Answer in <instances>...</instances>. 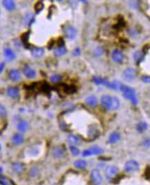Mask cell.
Listing matches in <instances>:
<instances>
[{"instance_id": "1", "label": "cell", "mask_w": 150, "mask_h": 185, "mask_svg": "<svg viewBox=\"0 0 150 185\" xmlns=\"http://www.w3.org/2000/svg\"><path fill=\"white\" fill-rule=\"evenodd\" d=\"M101 103L105 108L112 111L117 109L119 106V99L110 95H103L101 98Z\"/></svg>"}, {"instance_id": "2", "label": "cell", "mask_w": 150, "mask_h": 185, "mask_svg": "<svg viewBox=\"0 0 150 185\" xmlns=\"http://www.w3.org/2000/svg\"><path fill=\"white\" fill-rule=\"evenodd\" d=\"M119 90L123 92V95H124L125 98L129 99L133 103V104L136 105L138 104V98L135 90L133 88L127 86H125V85L121 84L120 87H119Z\"/></svg>"}, {"instance_id": "3", "label": "cell", "mask_w": 150, "mask_h": 185, "mask_svg": "<svg viewBox=\"0 0 150 185\" xmlns=\"http://www.w3.org/2000/svg\"><path fill=\"white\" fill-rule=\"evenodd\" d=\"M103 152V150L102 148L98 146H93L87 149V150H83V152H82V156H84V157H86V156H89L91 155H97V154H101Z\"/></svg>"}, {"instance_id": "4", "label": "cell", "mask_w": 150, "mask_h": 185, "mask_svg": "<svg viewBox=\"0 0 150 185\" xmlns=\"http://www.w3.org/2000/svg\"><path fill=\"white\" fill-rule=\"evenodd\" d=\"M139 164L135 160H129L126 163L124 166V170L128 173L135 172L138 170Z\"/></svg>"}, {"instance_id": "5", "label": "cell", "mask_w": 150, "mask_h": 185, "mask_svg": "<svg viewBox=\"0 0 150 185\" xmlns=\"http://www.w3.org/2000/svg\"><path fill=\"white\" fill-rule=\"evenodd\" d=\"M90 179L92 184L94 185H99L102 182V176L101 175V172L99 170L93 169L91 171Z\"/></svg>"}, {"instance_id": "6", "label": "cell", "mask_w": 150, "mask_h": 185, "mask_svg": "<svg viewBox=\"0 0 150 185\" xmlns=\"http://www.w3.org/2000/svg\"><path fill=\"white\" fill-rule=\"evenodd\" d=\"M64 31V34H65V37L69 40H72L74 39L75 37H76V33H77V31H76V29H75L74 26H71V25H65V27L63 29Z\"/></svg>"}, {"instance_id": "7", "label": "cell", "mask_w": 150, "mask_h": 185, "mask_svg": "<svg viewBox=\"0 0 150 185\" xmlns=\"http://www.w3.org/2000/svg\"><path fill=\"white\" fill-rule=\"evenodd\" d=\"M137 77V72L135 69L131 68H127L126 70H124V73H123V77L124 79L127 81H131L133 79H135Z\"/></svg>"}, {"instance_id": "8", "label": "cell", "mask_w": 150, "mask_h": 185, "mask_svg": "<svg viewBox=\"0 0 150 185\" xmlns=\"http://www.w3.org/2000/svg\"><path fill=\"white\" fill-rule=\"evenodd\" d=\"M23 74H24L25 77H26L28 79H33L36 76V72L33 70V68H31V67L28 66V65H25L22 69Z\"/></svg>"}, {"instance_id": "9", "label": "cell", "mask_w": 150, "mask_h": 185, "mask_svg": "<svg viewBox=\"0 0 150 185\" xmlns=\"http://www.w3.org/2000/svg\"><path fill=\"white\" fill-rule=\"evenodd\" d=\"M117 167L114 166H109L106 168V171H105V174H106V177L107 179H110L112 178V177L115 176L116 174H117Z\"/></svg>"}, {"instance_id": "10", "label": "cell", "mask_w": 150, "mask_h": 185, "mask_svg": "<svg viewBox=\"0 0 150 185\" xmlns=\"http://www.w3.org/2000/svg\"><path fill=\"white\" fill-rule=\"evenodd\" d=\"M8 76H9L10 79L12 81H14V82L18 81L21 79L20 72L17 70H15V69H12V70H10L9 74H8Z\"/></svg>"}, {"instance_id": "11", "label": "cell", "mask_w": 150, "mask_h": 185, "mask_svg": "<svg viewBox=\"0 0 150 185\" xmlns=\"http://www.w3.org/2000/svg\"><path fill=\"white\" fill-rule=\"evenodd\" d=\"M7 95L11 98H17L19 95V91L18 88L13 86H8L7 88Z\"/></svg>"}, {"instance_id": "12", "label": "cell", "mask_w": 150, "mask_h": 185, "mask_svg": "<svg viewBox=\"0 0 150 185\" xmlns=\"http://www.w3.org/2000/svg\"><path fill=\"white\" fill-rule=\"evenodd\" d=\"M111 57L115 63H121L122 61L124 56L122 53L119 50H114L111 54Z\"/></svg>"}, {"instance_id": "13", "label": "cell", "mask_w": 150, "mask_h": 185, "mask_svg": "<svg viewBox=\"0 0 150 185\" xmlns=\"http://www.w3.org/2000/svg\"><path fill=\"white\" fill-rule=\"evenodd\" d=\"M3 55L5 58L8 61H12V60L15 58V54L10 48H5L3 50Z\"/></svg>"}, {"instance_id": "14", "label": "cell", "mask_w": 150, "mask_h": 185, "mask_svg": "<svg viewBox=\"0 0 150 185\" xmlns=\"http://www.w3.org/2000/svg\"><path fill=\"white\" fill-rule=\"evenodd\" d=\"M2 5L8 11H12L15 8V3L12 0H4L2 1Z\"/></svg>"}, {"instance_id": "15", "label": "cell", "mask_w": 150, "mask_h": 185, "mask_svg": "<svg viewBox=\"0 0 150 185\" xmlns=\"http://www.w3.org/2000/svg\"><path fill=\"white\" fill-rule=\"evenodd\" d=\"M44 50L42 47H35L31 50V55L34 58H40L44 55Z\"/></svg>"}, {"instance_id": "16", "label": "cell", "mask_w": 150, "mask_h": 185, "mask_svg": "<svg viewBox=\"0 0 150 185\" xmlns=\"http://www.w3.org/2000/svg\"><path fill=\"white\" fill-rule=\"evenodd\" d=\"M67 141L71 145L75 146V145H78L81 143V140L77 136H75V135H69L68 137H67Z\"/></svg>"}, {"instance_id": "17", "label": "cell", "mask_w": 150, "mask_h": 185, "mask_svg": "<svg viewBox=\"0 0 150 185\" xmlns=\"http://www.w3.org/2000/svg\"><path fill=\"white\" fill-rule=\"evenodd\" d=\"M52 153L55 157H62L64 155V154H65V150L61 146H56L53 149Z\"/></svg>"}, {"instance_id": "18", "label": "cell", "mask_w": 150, "mask_h": 185, "mask_svg": "<svg viewBox=\"0 0 150 185\" xmlns=\"http://www.w3.org/2000/svg\"><path fill=\"white\" fill-rule=\"evenodd\" d=\"M12 142L15 145H20L24 142V136L21 134H15L12 136Z\"/></svg>"}, {"instance_id": "19", "label": "cell", "mask_w": 150, "mask_h": 185, "mask_svg": "<svg viewBox=\"0 0 150 185\" xmlns=\"http://www.w3.org/2000/svg\"><path fill=\"white\" fill-rule=\"evenodd\" d=\"M74 165L76 168H78V169H84V168H85L87 167L88 163L86 162V161H85V160L78 159L74 161Z\"/></svg>"}, {"instance_id": "20", "label": "cell", "mask_w": 150, "mask_h": 185, "mask_svg": "<svg viewBox=\"0 0 150 185\" xmlns=\"http://www.w3.org/2000/svg\"><path fill=\"white\" fill-rule=\"evenodd\" d=\"M85 102L88 106H95L97 104V99L95 96L91 95L85 99Z\"/></svg>"}, {"instance_id": "21", "label": "cell", "mask_w": 150, "mask_h": 185, "mask_svg": "<svg viewBox=\"0 0 150 185\" xmlns=\"http://www.w3.org/2000/svg\"><path fill=\"white\" fill-rule=\"evenodd\" d=\"M17 129L21 132H24L28 129V123L25 120H21L17 124Z\"/></svg>"}, {"instance_id": "22", "label": "cell", "mask_w": 150, "mask_h": 185, "mask_svg": "<svg viewBox=\"0 0 150 185\" xmlns=\"http://www.w3.org/2000/svg\"><path fill=\"white\" fill-rule=\"evenodd\" d=\"M147 127H148V125L147 122L144 121H141L140 122H138L136 126L137 130L140 133H142L144 132V131H145L147 129Z\"/></svg>"}, {"instance_id": "23", "label": "cell", "mask_w": 150, "mask_h": 185, "mask_svg": "<svg viewBox=\"0 0 150 185\" xmlns=\"http://www.w3.org/2000/svg\"><path fill=\"white\" fill-rule=\"evenodd\" d=\"M120 138V135L117 132H113L110 135L108 138V142L110 143H115L117 141H118Z\"/></svg>"}, {"instance_id": "24", "label": "cell", "mask_w": 150, "mask_h": 185, "mask_svg": "<svg viewBox=\"0 0 150 185\" xmlns=\"http://www.w3.org/2000/svg\"><path fill=\"white\" fill-rule=\"evenodd\" d=\"M66 51H67V50H66V49L63 47V46H60V47H58V48H56V49H55L54 51H53V53H54L55 56H62V55L65 54Z\"/></svg>"}, {"instance_id": "25", "label": "cell", "mask_w": 150, "mask_h": 185, "mask_svg": "<svg viewBox=\"0 0 150 185\" xmlns=\"http://www.w3.org/2000/svg\"><path fill=\"white\" fill-rule=\"evenodd\" d=\"M12 169L15 172H20L24 170V166L20 163H14L12 165Z\"/></svg>"}, {"instance_id": "26", "label": "cell", "mask_w": 150, "mask_h": 185, "mask_svg": "<svg viewBox=\"0 0 150 185\" xmlns=\"http://www.w3.org/2000/svg\"><path fill=\"white\" fill-rule=\"evenodd\" d=\"M32 19H33V15L31 13H27L24 16V19H23V22L24 24H31Z\"/></svg>"}, {"instance_id": "27", "label": "cell", "mask_w": 150, "mask_h": 185, "mask_svg": "<svg viewBox=\"0 0 150 185\" xmlns=\"http://www.w3.org/2000/svg\"><path fill=\"white\" fill-rule=\"evenodd\" d=\"M94 81L96 84L97 85H100V84H103L105 85V86H108V84H109L110 82L107 81L106 79H101V78H94Z\"/></svg>"}, {"instance_id": "28", "label": "cell", "mask_w": 150, "mask_h": 185, "mask_svg": "<svg viewBox=\"0 0 150 185\" xmlns=\"http://www.w3.org/2000/svg\"><path fill=\"white\" fill-rule=\"evenodd\" d=\"M7 115V111L6 108L3 106L2 104H0V118H5Z\"/></svg>"}, {"instance_id": "29", "label": "cell", "mask_w": 150, "mask_h": 185, "mask_svg": "<svg viewBox=\"0 0 150 185\" xmlns=\"http://www.w3.org/2000/svg\"><path fill=\"white\" fill-rule=\"evenodd\" d=\"M69 150H70L71 152H72V154H73V155H74V156H78V154H80V150H78V149L76 146H73V145H71V146L69 147Z\"/></svg>"}, {"instance_id": "30", "label": "cell", "mask_w": 150, "mask_h": 185, "mask_svg": "<svg viewBox=\"0 0 150 185\" xmlns=\"http://www.w3.org/2000/svg\"><path fill=\"white\" fill-rule=\"evenodd\" d=\"M60 79H61V76H60V74H53V75H52L51 77H50V80H51V81H52V82L53 83L58 82V81H59Z\"/></svg>"}, {"instance_id": "31", "label": "cell", "mask_w": 150, "mask_h": 185, "mask_svg": "<svg viewBox=\"0 0 150 185\" xmlns=\"http://www.w3.org/2000/svg\"><path fill=\"white\" fill-rule=\"evenodd\" d=\"M43 3H42L41 1H39V2H38L36 3V5H35V11L38 13H39V12L40 11V10H42V8H43Z\"/></svg>"}, {"instance_id": "32", "label": "cell", "mask_w": 150, "mask_h": 185, "mask_svg": "<svg viewBox=\"0 0 150 185\" xmlns=\"http://www.w3.org/2000/svg\"><path fill=\"white\" fill-rule=\"evenodd\" d=\"M142 81L144 83H150V76H147V75L143 76V77H142Z\"/></svg>"}, {"instance_id": "33", "label": "cell", "mask_w": 150, "mask_h": 185, "mask_svg": "<svg viewBox=\"0 0 150 185\" xmlns=\"http://www.w3.org/2000/svg\"><path fill=\"white\" fill-rule=\"evenodd\" d=\"M94 54L97 55V56H101V55L103 54L102 49H101V47H98L95 50V51H94Z\"/></svg>"}, {"instance_id": "34", "label": "cell", "mask_w": 150, "mask_h": 185, "mask_svg": "<svg viewBox=\"0 0 150 185\" xmlns=\"http://www.w3.org/2000/svg\"><path fill=\"white\" fill-rule=\"evenodd\" d=\"M5 67V63L4 62H2V63H0V74L3 72V69Z\"/></svg>"}, {"instance_id": "35", "label": "cell", "mask_w": 150, "mask_h": 185, "mask_svg": "<svg viewBox=\"0 0 150 185\" xmlns=\"http://www.w3.org/2000/svg\"><path fill=\"white\" fill-rule=\"evenodd\" d=\"M74 55H76V56H78V55L80 54V49H78V48H77V49H76L74 51Z\"/></svg>"}, {"instance_id": "36", "label": "cell", "mask_w": 150, "mask_h": 185, "mask_svg": "<svg viewBox=\"0 0 150 185\" xmlns=\"http://www.w3.org/2000/svg\"><path fill=\"white\" fill-rule=\"evenodd\" d=\"M31 172H33V175H36V174L38 173V170L36 169V168H32V169H31Z\"/></svg>"}, {"instance_id": "37", "label": "cell", "mask_w": 150, "mask_h": 185, "mask_svg": "<svg viewBox=\"0 0 150 185\" xmlns=\"http://www.w3.org/2000/svg\"><path fill=\"white\" fill-rule=\"evenodd\" d=\"M144 145H145V146H149L150 145V140H145V142H144Z\"/></svg>"}, {"instance_id": "38", "label": "cell", "mask_w": 150, "mask_h": 185, "mask_svg": "<svg viewBox=\"0 0 150 185\" xmlns=\"http://www.w3.org/2000/svg\"><path fill=\"white\" fill-rule=\"evenodd\" d=\"M1 145H0V150H1Z\"/></svg>"}]
</instances>
